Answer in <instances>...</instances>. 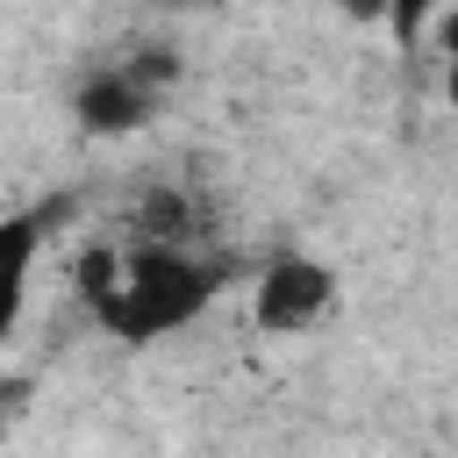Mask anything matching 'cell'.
Wrapping results in <instances>:
<instances>
[{
  "instance_id": "obj_1",
  "label": "cell",
  "mask_w": 458,
  "mask_h": 458,
  "mask_svg": "<svg viewBox=\"0 0 458 458\" xmlns=\"http://www.w3.org/2000/svg\"><path fill=\"white\" fill-rule=\"evenodd\" d=\"M86 301L107 329H122L129 344H150L179 322H193L215 293V272L200 258H186V243H136V250H100L79 265Z\"/></svg>"
},
{
  "instance_id": "obj_2",
  "label": "cell",
  "mask_w": 458,
  "mask_h": 458,
  "mask_svg": "<svg viewBox=\"0 0 458 458\" xmlns=\"http://www.w3.org/2000/svg\"><path fill=\"white\" fill-rule=\"evenodd\" d=\"M329 301H336V272H329L322 258H301V250H286V258H272V265L258 272L250 315H258V329H272V336H293V329L322 322V315H329Z\"/></svg>"
},
{
  "instance_id": "obj_3",
  "label": "cell",
  "mask_w": 458,
  "mask_h": 458,
  "mask_svg": "<svg viewBox=\"0 0 458 458\" xmlns=\"http://www.w3.org/2000/svg\"><path fill=\"white\" fill-rule=\"evenodd\" d=\"M157 100H165V93H157L150 79H136L129 57L100 64V72H86V79L72 86V114H79L86 136H129V129H143V122L157 114Z\"/></svg>"
},
{
  "instance_id": "obj_4",
  "label": "cell",
  "mask_w": 458,
  "mask_h": 458,
  "mask_svg": "<svg viewBox=\"0 0 458 458\" xmlns=\"http://www.w3.org/2000/svg\"><path fill=\"white\" fill-rule=\"evenodd\" d=\"M451 100H458V21H451Z\"/></svg>"
},
{
  "instance_id": "obj_5",
  "label": "cell",
  "mask_w": 458,
  "mask_h": 458,
  "mask_svg": "<svg viewBox=\"0 0 458 458\" xmlns=\"http://www.w3.org/2000/svg\"><path fill=\"white\" fill-rule=\"evenodd\" d=\"M165 7H215V0H165Z\"/></svg>"
}]
</instances>
